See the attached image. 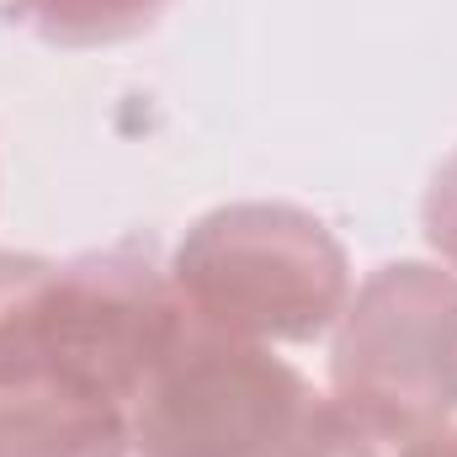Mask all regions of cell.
<instances>
[{
    "mask_svg": "<svg viewBox=\"0 0 457 457\" xmlns=\"http://www.w3.org/2000/svg\"><path fill=\"white\" fill-rule=\"evenodd\" d=\"M330 394L404 431L457 420V271L431 261L378 266L336 320Z\"/></svg>",
    "mask_w": 457,
    "mask_h": 457,
    "instance_id": "277c9868",
    "label": "cell"
},
{
    "mask_svg": "<svg viewBox=\"0 0 457 457\" xmlns=\"http://www.w3.org/2000/svg\"><path fill=\"white\" fill-rule=\"evenodd\" d=\"M181 303L239 341L303 345L336 330L351 261L336 228L293 203H228L187 228L170 261Z\"/></svg>",
    "mask_w": 457,
    "mask_h": 457,
    "instance_id": "7a4b0ae2",
    "label": "cell"
},
{
    "mask_svg": "<svg viewBox=\"0 0 457 457\" xmlns=\"http://www.w3.org/2000/svg\"><path fill=\"white\" fill-rule=\"evenodd\" d=\"M176 325L170 271L133 250L75 261L0 250V383L59 378L128 410Z\"/></svg>",
    "mask_w": 457,
    "mask_h": 457,
    "instance_id": "6da1fadb",
    "label": "cell"
},
{
    "mask_svg": "<svg viewBox=\"0 0 457 457\" xmlns=\"http://www.w3.org/2000/svg\"><path fill=\"white\" fill-rule=\"evenodd\" d=\"M420 224H426L431 250L447 261V271H457V154H447L442 170L431 176L426 203H420Z\"/></svg>",
    "mask_w": 457,
    "mask_h": 457,
    "instance_id": "ba28073f",
    "label": "cell"
},
{
    "mask_svg": "<svg viewBox=\"0 0 457 457\" xmlns=\"http://www.w3.org/2000/svg\"><path fill=\"white\" fill-rule=\"evenodd\" d=\"M320 388L271 345L181 303V325L128 404L133 457H293Z\"/></svg>",
    "mask_w": 457,
    "mask_h": 457,
    "instance_id": "3957f363",
    "label": "cell"
},
{
    "mask_svg": "<svg viewBox=\"0 0 457 457\" xmlns=\"http://www.w3.org/2000/svg\"><path fill=\"white\" fill-rule=\"evenodd\" d=\"M410 457H457V420L453 426H442V431H431V436H420Z\"/></svg>",
    "mask_w": 457,
    "mask_h": 457,
    "instance_id": "9c48e42d",
    "label": "cell"
},
{
    "mask_svg": "<svg viewBox=\"0 0 457 457\" xmlns=\"http://www.w3.org/2000/svg\"><path fill=\"white\" fill-rule=\"evenodd\" d=\"M420 436H404L361 410L341 404L336 394H320L303 436H298V453L293 457H410Z\"/></svg>",
    "mask_w": 457,
    "mask_h": 457,
    "instance_id": "52a82bcc",
    "label": "cell"
},
{
    "mask_svg": "<svg viewBox=\"0 0 457 457\" xmlns=\"http://www.w3.org/2000/svg\"><path fill=\"white\" fill-rule=\"evenodd\" d=\"M170 0H0V16L54 48H112L144 37Z\"/></svg>",
    "mask_w": 457,
    "mask_h": 457,
    "instance_id": "8992f818",
    "label": "cell"
},
{
    "mask_svg": "<svg viewBox=\"0 0 457 457\" xmlns=\"http://www.w3.org/2000/svg\"><path fill=\"white\" fill-rule=\"evenodd\" d=\"M0 457H133L128 410L59 378L0 383Z\"/></svg>",
    "mask_w": 457,
    "mask_h": 457,
    "instance_id": "5b68a950",
    "label": "cell"
}]
</instances>
